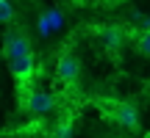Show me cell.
Listing matches in <instances>:
<instances>
[{"label":"cell","mask_w":150,"mask_h":138,"mask_svg":"<svg viewBox=\"0 0 150 138\" xmlns=\"http://www.w3.org/2000/svg\"><path fill=\"white\" fill-rule=\"evenodd\" d=\"M25 53H31V42H28V36L22 31H8L6 39H3V55L8 61H14V58H20V55H25Z\"/></svg>","instance_id":"7a4b0ae2"},{"label":"cell","mask_w":150,"mask_h":138,"mask_svg":"<svg viewBox=\"0 0 150 138\" xmlns=\"http://www.w3.org/2000/svg\"><path fill=\"white\" fill-rule=\"evenodd\" d=\"M56 75H59V80H64V83H75V80H78V75H81L78 58L70 55V53L59 55V61H56Z\"/></svg>","instance_id":"277c9868"},{"label":"cell","mask_w":150,"mask_h":138,"mask_svg":"<svg viewBox=\"0 0 150 138\" xmlns=\"http://www.w3.org/2000/svg\"><path fill=\"white\" fill-rule=\"evenodd\" d=\"M47 138H53V135H47Z\"/></svg>","instance_id":"7c38bea8"},{"label":"cell","mask_w":150,"mask_h":138,"mask_svg":"<svg viewBox=\"0 0 150 138\" xmlns=\"http://www.w3.org/2000/svg\"><path fill=\"white\" fill-rule=\"evenodd\" d=\"M14 20V6H11V0H0V25H6V22Z\"/></svg>","instance_id":"ba28073f"},{"label":"cell","mask_w":150,"mask_h":138,"mask_svg":"<svg viewBox=\"0 0 150 138\" xmlns=\"http://www.w3.org/2000/svg\"><path fill=\"white\" fill-rule=\"evenodd\" d=\"M114 119H117L125 130H134L136 124H139V111H136V105H131V102H117V105H114Z\"/></svg>","instance_id":"8992f818"},{"label":"cell","mask_w":150,"mask_h":138,"mask_svg":"<svg viewBox=\"0 0 150 138\" xmlns=\"http://www.w3.org/2000/svg\"><path fill=\"white\" fill-rule=\"evenodd\" d=\"M22 105L31 116H47L56 111V97L45 89H31L28 94H22Z\"/></svg>","instance_id":"6da1fadb"},{"label":"cell","mask_w":150,"mask_h":138,"mask_svg":"<svg viewBox=\"0 0 150 138\" xmlns=\"http://www.w3.org/2000/svg\"><path fill=\"white\" fill-rule=\"evenodd\" d=\"M136 50H139L142 55H150V31H142L139 36H136Z\"/></svg>","instance_id":"30bf717a"},{"label":"cell","mask_w":150,"mask_h":138,"mask_svg":"<svg viewBox=\"0 0 150 138\" xmlns=\"http://www.w3.org/2000/svg\"><path fill=\"white\" fill-rule=\"evenodd\" d=\"M61 25H64V20H61V14H59L56 8L42 11V14H39V20H36V28H39V33H42V36H50V33L59 31Z\"/></svg>","instance_id":"52a82bcc"},{"label":"cell","mask_w":150,"mask_h":138,"mask_svg":"<svg viewBox=\"0 0 150 138\" xmlns=\"http://www.w3.org/2000/svg\"><path fill=\"white\" fill-rule=\"evenodd\" d=\"M125 36H128V33L122 31V25H100V28H97V39H100V44L108 47V50L122 47Z\"/></svg>","instance_id":"5b68a950"},{"label":"cell","mask_w":150,"mask_h":138,"mask_svg":"<svg viewBox=\"0 0 150 138\" xmlns=\"http://www.w3.org/2000/svg\"><path fill=\"white\" fill-rule=\"evenodd\" d=\"M50 135H53V138H72V124L64 119V122H59V124H56V130H53Z\"/></svg>","instance_id":"9c48e42d"},{"label":"cell","mask_w":150,"mask_h":138,"mask_svg":"<svg viewBox=\"0 0 150 138\" xmlns=\"http://www.w3.org/2000/svg\"><path fill=\"white\" fill-rule=\"evenodd\" d=\"M142 28H145V31H150V17H147V20H145V25H142Z\"/></svg>","instance_id":"8fae6325"},{"label":"cell","mask_w":150,"mask_h":138,"mask_svg":"<svg viewBox=\"0 0 150 138\" xmlns=\"http://www.w3.org/2000/svg\"><path fill=\"white\" fill-rule=\"evenodd\" d=\"M8 64H11V75H14L17 86H20V89H25L28 80L33 77V53H25V55H20V58L8 61Z\"/></svg>","instance_id":"3957f363"}]
</instances>
